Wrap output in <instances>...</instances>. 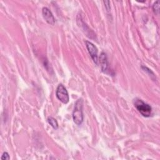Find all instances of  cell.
Returning <instances> with one entry per match:
<instances>
[{
    "mask_svg": "<svg viewBox=\"0 0 160 160\" xmlns=\"http://www.w3.org/2000/svg\"><path fill=\"white\" fill-rule=\"evenodd\" d=\"M83 101L82 98L78 99L75 104L72 112L73 121L77 125H81L83 121Z\"/></svg>",
    "mask_w": 160,
    "mask_h": 160,
    "instance_id": "1",
    "label": "cell"
},
{
    "mask_svg": "<svg viewBox=\"0 0 160 160\" xmlns=\"http://www.w3.org/2000/svg\"><path fill=\"white\" fill-rule=\"evenodd\" d=\"M134 105L138 112L144 117L148 118L151 116L152 108L151 106L142 101L140 99H135L134 101Z\"/></svg>",
    "mask_w": 160,
    "mask_h": 160,
    "instance_id": "2",
    "label": "cell"
},
{
    "mask_svg": "<svg viewBox=\"0 0 160 160\" xmlns=\"http://www.w3.org/2000/svg\"><path fill=\"white\" fill-rule=\"evenodd\" d=\"M56 95L57 98L62 103L67 104L69 102V97L68 92L62 84H59L58 86L56 91Z\"/></svg>",
    "mask_w": 160,
    "mask_h": 160,
    "instance_id": "3",
    "label": "cell"
},
{
    "mask_svg": "<svg viewBox=\"0 0 160 160\" xmlns=\"http://www.w3.org/2000/svg\"><path fill=\"white\" fill-rule=\"evenodd\" d=\"M85 43H86V46L88 51V52L90 54L93 62L96 64V65H98V51L96 46L93 43L88 41H86Z\"/></svg>",
    "mask_w": 160,
    "mask_h": 160,
    "instance_id": "4",
    "label": "cell"
},
{
    "mask_svg": "<svg viewBox=\"0 0 160 160\" xmlns=\"http://www.w3.org/2000/svg\"><path fill=\"white\" fill-rule=\"evenodd\" d=\"M98 61H99L101 71L103 72L108 74V72L109 71V62L108 61V58H107L106 54L104 52H102L100 54Z\"/></svg>",
    "mask_w": 160,
    "mask_h": 160,
    "instance_id": "5",
    "label": "cell"
},
{
    "mask_svg": "<svg viewBox=\"0 0 160 160\" xmlns=\"http://www.w3.org/2000/svg\"><path fill=\"white\" fill-rule=\"evenodd\" d=\"M42 14L44 20L51 25H54L55 23V18L51 11L46 7H44L42 9Z\"/></svg>",
    "mask_w": 160,
    "mask_h": 160,
    "instance_id": "6",
    "label": "cell"
},
{
    "mask_svg": "<svg viewBox=\"0 0 160 160\" xmlns=\"http://www.w3.org/2000/svg\"><path fill=\"white\" fill-rule=\"evenodd\" d=\"M48 122L54 129H57L58 128V123L55 118L52 117H49L48 118Z\"/></svg>",
    "mask_w": 160,
    "mask_h": 160,
    "instance_id": "7",
    "label": "cell"
},
{
    "mask_svg": "<svg viewBox=\"0 0 160 160\" xmlns=\"http://www.w3.org/2000/svg\"><path fill=\"white\" fill-rule=\"evenodd\" d=\"M152 10H153V12L158 15L159 13V2L158 1H156L153 5H152Z\"/></svg>",
    "mask_w": 160,
    "mask_h": 160,
    "instance_id": "8",
    "label": "cell"
},
{
    "mask_svg": "<svg viewBox=\"0 0 160 160\" xmlns=\"http://www.w3.org/2000/svg\"><path fill=\"white\" fill-rule=\"evenodd\" d=\"M10 159V157L9 156V154L7 152H4L2 156L1 157V160H9Z\"/></svg>",
    "mask_w": 160,
    "mask_h": 160,
    "instance_id": "9",
    "label": "cell"
},
{
    "mask_svg": "<svg viewBox=\"0 0 160 160\" xmlns=\"http://www.w3.org/2000/svg\"><path fill=\"white\" fill-rule=\"evenodd\" d=\"M141 68H142V69L144 71H146V72H148V74H150V75H151V76H154V74L151 71V69H149V68H148L147 67H146V66H141Z\"/></svg>",
    "mask_w": 160,
    "mask_h": 160,
    "instance_id": "10",
    "label": "cell"
},
{
    "mask_svg": "<svg viewBox=\"0 0 160 160\" xmlns=\"http://www.w3.org/2000/svg\"><path fill=\"white\" fill-rule=\"evenodd\" d=\"M104 4V6L107 10V11H110V9H111V7H110V5H109V1H103Z\"/></svg>",
    "mask_w": 160,
    "mask_h": 160,
    "instance_id": "11",
    "label": "cell"
}]
</instances>
